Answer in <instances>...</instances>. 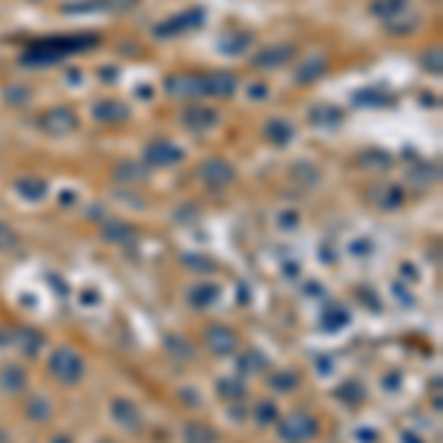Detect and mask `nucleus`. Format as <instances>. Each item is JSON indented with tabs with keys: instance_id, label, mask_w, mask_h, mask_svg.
I'll return each instance as SVG.
<instances>
[{
	"instance_id": "1",
	"label": "nucleus",
	"mask_w": 443,
	"mask_h": 443,
	"mask_svg": "<svg viewBox=\"0 0 443 443\" xmlns=\"http://www.w3.org/2000/svg\"><path fill=\"white\" fill-rule=\"evenodd\" d=\"M95 45V38H83V42H77V38H57V42H38L36 48L27 50V59L30 65H48V62H59L65 59V53H71L74 48H89Z\"/></svg>"
},
{
	"instance_id": "2",
	"label": "nucleus",
	"mask_w": 443,
	"mask_h": 443,
	"mask_svg": "<svg viewBox=\"0 0 443 443\" xmlns=\"http://www.w3.org/2000/svg\"><path fill=\"white\" fill-rule=\"evenodd\" d=\"M50 372L57 375L59 381L71 384V381L80 379V372H83V364H80V358L71 352V349H59V352L50 358Z\"/></svg>"
},
{
	"instance_id": "3",
	"label": "nucleus",
	"mask_w": 443,
	"mask_h": 443,
	"mask_svg": "<svg viewBox=\"0 0 443 443\" xmlns=\"http://www.w3.org/2000/svg\"><path fill=\"white\" fill-rule=\"evenodd\" d=\"M42 127L48 130V133H71L74 127H77V115L69 110V106H53V110H48L45 115H42Z\"/></svg>"
},
{
	"instance_id": "4",
	"label": "nucleus",
	"mask_w": 443,
	"mask_h": 443,
	"mask_svg": "<svg viewBox=\"0 0 443 443\" xmlns=\"http://www.w3.org/2000/svg\"><path fill=\"white\" fill-rule=\"evenodd\" d=\"M281 435H284V440H293V443H302L307 437L316 435V423L307 417V414H293V417L281 426Z\"/></svg>"
},
{
	"instance_id": "5",
	"label": "nucleus",
	"mask_w": 443,
	"mask_h": 443,
	"mask_svg": "<svg viewBox=\"0 0 443 443\" xmlns=\"http://www.w3.org/2000/svg\"><path fill=\"white\" fill-rule=\"evenodd\" d=\"M145 160L151 166H169V163H178L181 160V151L174 148L171 142H154L145 148Z\"/></svg>"
},
{
	"instance_id": "6",
	"label": "nucleus",
	"mask_w": 443,
	"mask_h": 443,
	"mask_svg": "<svg viewBox=\"0 0 443 443\" xmlns=\"http://www.w3.org/2000/svg\"><path fill=\"white\" fill-rule=\"evenodd\" d=\"M201 178L213 186H222V183H231L234 181V169L225 163V160H207L204 166H201Z\"/></svg>"
},
{
	"instance_id": "7",
	"label": "nucleus",
	"mask_w": 443,
	"mask_h": 443,
	"mask_svg": "<svg viewBox=\"0 0 443 443\" xmlns=\"http://www.w3.org/2000/svg\"><path fill=\"white\" fill-rule=\"evenodd\" d=\"M166 89L174 98H192V95H201V92H204V83H201L198 77H171L166 83Z\"/></svg>"
},
{
	"instance_id": "8",
	"label": "nucleus",
	"mask_w": 443,
	"mask_h": 443,
	"mask_svg": "<svg viewBox=\"0 0 443 443\" xmlns=\"http://www.w3.org/2000/svg\"><path fill=\"white\" fill-rule=\"evenodd\" d=\"M216 113L210 110V106H201V104H195V106H190V110L183 113V122L190 125L192 130H207V127H213L216 125Z\"/></svg>"
},
{
	"instance_id": "9",
	"label": "nucleus",
	"mask_w": 443,
	"mask_h": 443,
	"mask_svg": "<svg viewBox=\"0 0 443 443\" xmlns=\"http://www.w3.org/2000/svg\"><path fill=\"white\" fill-rule=\"evenodd\" d=\"M204 83V92L207 95H222V98H227L231 92L237 89V80L231 77V74H213V77H207V80H201Z\"/></svg>"
},
{
	"instance_id": "10",
	"label": "nucleus",
	"mask_w": 443,
	"mask_h": 443,
	"mask_svg": "<svg viewBox=\"0 0 443 443\" xmlns=\"http://www.w3.org/2000/svg\"><path fill=\"white\" fill-rule=\"evenodd\" d=\"M290 57H293V48L281 45V48H269V50H263L260 57L254 59V65H260V69H275V65H284Z\"/></svg>"
},
{
	"instance_id": "11",
	"label": "nucleus",
	"mask_w": 443,
	"mask_h": 443,
	"mask_svg": "<svg viewBox=\"0 0 443 443\" xmlns=\"http://www.w3.org/2000/svg\"><path fill=\"white\" fill-rule=\"evenodd\" d=\"M125 115H127V110L118 101H104L101 106H95V118H101V122H122Z\"/></svg>"
},
{
	"instance_id": "12",
	"label": "nucleus",
	"mask_w": 443,
	"mask_h": 443,
	"mask_svg": "<svg viewBox=\"0 0 443 443\" xmlns=\"http://www.w3.org/2000/svg\"><path fill=\"white\" fill-rule=\"evenodd\" d=\"M207 337H210V346L216 349V352H231V349L237 346V340H234V334L227 331V328H210L207 331Z\"/></svg>"
},
{
	"instance_id": "13",
	"label": "nucleus",
	"mask_w": 443,
	"mask_h": 443,
	"mask_svg": "<svg viewBox=\"0 0 443 443\" xmlns=\"http://www.w3.org/2000/svg\"><path fill=\"white\" fill-rule=\"evenodd\" d=\"M372 9L379 12V15L384 18H393V15H402V12H408V0H375Z\"/></svg>"
},
{
	"instance_id": "14",
	"label": "nucleus",
	"mask_w": 443,
	"mask_h": 443,
	"mask_svg": "<svg viewBox=\"0 0 443 443\" xmlns=\"http://www.w3.org/2000/svg\"><path fill=\"white\" fill-rule=\"evenodd\" d=\"M266 136H269L272 142H278V145H284V142L293 139V127L287 122H269L266 125Z\"/></svg>"
},
{
	"instance_id": "15",
	"label": "nucleus",
	"mask_w": 443,
	"mask_h": 443,
	"mask_svg": "<svg viewBox=\"0 0 443 443\" xmlns=\"http://www.w3.org/2000/svg\"><path fill=\"white\" fill-rule=\"evenodd\" d=\"M0 384H3V391L18 393L21 387H24V372H21L18 367H9L3 375H0Z\"/></svg>"
},
{
	"instance_id": "16",
	"label": "nucleus",
	"mask_w": 443,
	"mask_h": 443,
	"mask_svg": "<svg viewBox=\"0 0 443 443\" xmlns=\"http://www.w3.org/2000/svg\"><path fill=\"white\" fill-rule=\"evenodd\" d=\"M322 71H325V59L319 57V59H316V65H314V59H311V62H307L304 69L299 71V83H311V77H319Z\"/></svg>"
},
{
	"instance_id": "17",
	"label": "nucleus",
	"mask_w": 443,
	"mask_h": 443,
	"mask_svg": "<svg viewBox=\"0 0 443 443\" xmlns=\"http://www.w3.org/2000/svg\"><path fill=\"white\" fill-rule=\"evenodd\" d=\"M18 190H21L24 195L42 198V195H45V183H42V181H18Z\"/></svg>"
},
{
	"instance_id": "18",
	"label": "nucleus",
	"mask_w": 443,
	"mask_h": 443,
	"mask_svg": "<svg viewBox=\"0 0 443 443\" xmlns=\"http://www.w3.org/2000/svg\"><path fill=\"white\" fill-rule=\"evenodd\" d=\"M15 243H18L15 231H12V227H6L3 222H0V251H3V248H12Z\"/></svg>"
},
{
	"instance_id": "19",
	"label": "nucleus",
	"mask_w": 443,
	"mask_h": 443,
	"mask_svg": "<svg viewBox=\"0 0 443 443\" xmlns=\"http://www.w3.org/2000/svg\"><path fill=\"white\" fill-rule=\"evenodd\" d=\"M201 435H204V428L190 426V443H213V435L210 437H201Z\"/></svg>"
},
{
	"instance_id": "20",
	"label": "nucleus",
	"mask_w": 443,
	"mask_h": 443,
	"mask_svg": "<svg viewBox=\"0 0 443 443\" xmlns=\"http://www.w3.org/2000/svg\"><path fill=\"white\" fill-rule=\"evenodd\" d=\"M201 295H198V299H195V295H192V302L195 304H207L210 299H213V293H216V290H213V287H204V290H198Z\"/></svg>"
},
{
	"instance_id": "21",
	"label": "nucleus",
	"mask_w": 443,
	"mask_h": 443,
	"mask_svg": "<svg viewBox=\"0 0 443 443\" xmlns=\"http://www.w3.org/2000/svg\"><path fill=\"white\" fill-rule=\"evenodd\" d=\"M275 384H278V391H290L287 384H295V375H281V379H275Z\"/></svg>"
},
{
	"instance_id": "22",
	"label": "nucleus",
	"mask_w": 443,
	"mask_h": 443,
	"mask_svg": "<svg viewBox=\"0 0 443 443\" xmlns=\"http://www.w3.org/2000/svg\"><path fill=\"white\" fill-rule=\"evenodd\" d=\"M33 417H36V420H45V417H48V405H45V402H36Z\"/></svg>"
},
{
	"instance_id": "23",
	"label": "nucleus",
	"mask_w": 443,
	"mask_h": 443,
	"mask_svg": "<svg viewBox=\"0 0 443 443\" xmlns=\"http://www.w3.org/2000/svg\"><path fill=\"white\" fill-rule=\"evenodd\" d=\"M53 443H69V440H65V437H57V440H53Z\"/></svg>"
}]
</instances>
